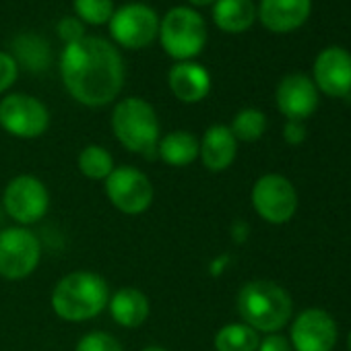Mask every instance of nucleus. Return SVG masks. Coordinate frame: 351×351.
<instances>
[{"label":"nucleus","instance_id":"15","mask_svg":"<svg viewBox=\"0 0 351 351\" xmlns=\"http://www.w3.org/2000/svg\"><path fill=\"white\" fill-rule=\"evenodd\" d=\"M167 85L171 93L184 104H199L205 99L211 91V75L205 66L186 60V62H176L169 69Z\"/></svg>","mask_w":351,"mask_h":351},{"label":"nucleus","instance_id":"20","mask_svg":"<svg viewBox=\"0 0 351 351\" xmlns=\"http://www.w3.org/2000/svg\"><path fill=\"white\" fill-rule=\"evenodd\" d=\"M11 56L15 58L17 66H23L32 73H44L50 66L52 50L50 44L36 34L17 36L11 44Z\"/></svg>","mask_w":351,"mask_h":351},{"label":"nucleus","instance_id":"8","mask_svg":"<svg viewBox=\"0 0 351 351\" xmlns=\"http://www.w3.org/2000/svg\"><path fill=\"white\" fill-rule=\"evenodd\" d=\"M114 42L128 50L147 48L159 34V17L155 9L143 3H128L114 11L110 19Z\"/></svg>","mask_w":351,"mask_h":351},{"label":"nucleus","instance_id":"14","mask_svg":"<svg viewBox=\"0 0 351 351\" xmlns=\"http://www.w3.org/2000/svg\"><path fill=\"white\" fill-rule=\"evenodd\" d=\"M314 85L330 97L351 93V54L343 48H326L314 60Z\"/></svg>","mask_w":351,"mask_h":351},{"label":"nucleus","instance_id":"7","mask_svg":"<svg viewBox=\"0 0 351 351\" xmlns=\"http://www.w3.org/2000/svg\"><path fill=\"white\" fill-rule=\"evenodd\" d=\"M252 207L267 223H287L298 211V191L281 173H265L252 186Z\"/></svg>","mask_w":351,"mask_h":351},{"label":"nucleus","instance_id":"11","mask_svg":"<svg viewBox=\"0 0 351 351\" xmlns=\"http://www.w3.org/2000/svg\"><path fill=\"white\" fill-rule=\"evenodd\" d=\"M3 207L7 215L19 226H32L46 217L50 209V195L40 178L23 173L7 184L3 195Z\"/></svg>","mask_w":351,"mask_h":351},{"label":"nucleus","instance_id":"16","mask_svg":"<svg viewBox=\"0 0 351 351\" xmlns=\"http://www.w3.org/2000/svg\"><path fill=\"white\" fill-rule=\"evenodd\" d=\"M312 0H261L258 17L263 25L275 34H287L306 23Z\"/></svg>","mask_w":351,"mask_h":351},{"label":"nucleus","instance_id":"5","mask_svg":"<svg viewBox=\"0 0 351 351\" xmlns=\"http://www.w3.org/2000/svg\"><path fill=\"white\" fill-rule=\"evenodd\" d=\"M157 38L167 56L186 62L203 52L207 44V25L199 11L191 7H173L159 21Z\"/></svg>","mask_w":351,"mask_h":351},{"label":"nucleus","instance_id":"34","mask_svg":"<svg viewBox=\"0 0 351 351\" xmlns=\"http://www.w3.org/2000/svg\"><path fill=\"white\" fill-rule=\"evenodd\" d=\"M0 232H3V230H0Z\"/></svg>","mask_w":351,"mask_h":351},{"label":"nucleus","instance_id":"17","mask_svg":"<svg viewBox=\"0 0 351 351\" xmlns=\"http://www.w3.org/2000/svg\"><path fill=\"white\" fill-rule=\"evenodd\" d=\"M238 155V141L232 134L230 126L213 124L205 130L201 138L199 157L209 171H226Z\"/></svg>","mask_w":351,"mask_h":351},{"label":"nucleus","instance_id":"26","mask_svg":"<svg viewBox=\"0 0 351 351\" xmlns=\"http://www.w3.org/2000/svg\"><path fill=\"white\" fill-rule=\"evenodd\" d=\"M75 351H124L122 345L118 343L116 337H112L110 332H101V330H91L87 335H83L75 347Z\"/></svg>","mask_w":351,"mask_h":351},{"label":"nucleus","instance_id":"22","mask_svg":"<svg viewBox=\"0 0 351 351\" xmlns=\"http://www.w3.org/2000/svg\"><path fill=\"white\" fill-rule=\"evenodd\" d=\"M258 343H261L258 332L244 322L226 324L215 335L217 351H256Z\"/></svg>","mask_w":351,"mask_h":351},{"label":"nucleus","instance_id":"13","mask_svg":"<svg viewBox=\"0 0 351 351\" xmlns=\"http://www.w3.org/2000/svg\"><path fill=\"white\" fill-rule=\"evenodd\" d=\"M277 108L287 120L304 122L318 108V89L304 73H291L281 79L277 93Z\"/></svg>","mask_w":351,"mask_h":351},{"label":"nucleus","instance_id":"1","mask_svg":"<svg viewBox=\"0 0 351 351\" xmlns=\"http://www.w3.org/2000/svg\"><path fill=\"white\" fill-rule=\"evenodd\" d=\"M60 77L66 91L87 108L112 104L124 87V62L118 48L97 36L64 46Z\"/></svg>","mask_w":351,"mask_h":351},{"label":"nucleus","instance_id":"25","mask_svg":"<svg viewBox=\"0 0 351 351\" xmlns=\"http://www.w3.org/2000/svg\"><path fill=\"white\" fill-rule=\"evenodd\" d=\"M77 19L87 25H104L110 23L116 7L114 0H75Z\"/></svg>","mask_w":351,"mask_h":351},{"label":"nucleus","instance_id":"3","mask_svg":"<svg viewBox=\"0 0 351 351\" xmlns=\"http://www.w3.org/2000/svg\"><path fill=\"white\" fill-rule=\"evenodd\" d=\"M110 302V289L101 275L75 271L64 275L52 291V308L66 322H85L101 314Z\"/></svg>","mask_w":351,"mask_h":351},{"label":"nucleus","instance_id":"30","mask_svg":"<svg viewBox=\"0 0 351 351\" xmlns=\"http://www.w3.org/2000/svg\"><path fill=\"white\" fill-rule=\"evenodd\" d=\"M306 126L300 120H287L283 126V138L289 145H302L306 141Z\"/></svg>","mask_w":351,"mask_h":351},{"label":"nucleus","instance_id":"6","mask_svg":"<svg viewBox=\"0 0 351 351\" xmlns=\"http://www.w3.org/2000/svg\"><path fill=\"white\" fill-rule=\"evenodd\" d=\"M42 258L38 236L23 228H7L0 232V277L17 281L29 277Z\"/></svg>","mask_w":351,"mask_h":351},{"label":"nucleus","instance_id":"29","mask_svg":"<svg viewBox=\"0 0 351 351\" xmlns=\"http://www.w3.org/2000/svg\"><path fill=\"white\" fill-rule=\"evenodd\" d=\"M256 351H293V347L287 337H283L279 332H271L265 339H261Z\"/></svg>","mask_w":351,"mask_h":351},{"label":"nucleus","instance_id":"24","mask_svg":"<svg viewBox=\"0 0 351 351\" xmlns=\"http://www.w3.org/2000/svg\"><path fill=\"white\" fill-rule=\"evenodd\" d=\"M230 130L236 136V141L254 143L267 130V116L256 108H244L234 116Z\"/></svg>","mask_w":351,"mask_h":351},{"label":"nucleus","instance_id":"10","mask_svg":"<svg viewBox=\"0 0 351 351\" xmlns=\"http://www.w3.org/2000/svg\"><path fill=\"white\" fill-rule=\"evenodd\" d=\"M106 195L120 213L141 215L151 207L155 193L151 180L141 169L120 165L106 178Z\"/></svg>","mask_w":351,"mask_h":351},{"label":"nucleus","instance_id":"4","mask_svg":"<svg viewBox=\"0 0 351 351\" xmlns=\"http://www.w3.org/2000/svg\"><path fill=\"white\" fill-rule=\"evenodd\" d=\"M112 130L126 151L145 159L157 157V143L161 138L159 118L153 106L143 97H126L116 104L112 112Z\"/></svg>","mask_w":351,"mask_h":351},{"label":"nucleus","instance_id":"32","mask_svg":"<svg viewBox=\"0 0 351 351\" xmlns=\"http://www.w3.org/2000/svg\"><path fill=\"white\" fill-rule=\"evenodd\" d=\"M143 351H167V349H163V347H159V345H149V347H145Z\"/></svg>","mask_w":351,"mask_h":351},{"label":"nucleus","instance_id":"21","mask_svg":"<svg viewBox=\"0 0 351 351\" xmlns=\"http://www.w3.org/2000/svg\"><path fill=\"white\" fill-rule=\"evenodd\" d=\"M256 7L252 0H217L213 5V21L221 32L242 34L252 27Z\"/></svg>","mask_w":351,"mask_h":351},{"label":"nucleus","instance_id":"12","mask_svg":"<svg viewBox=\"0 0 351 351\" xmlns=\"http://www.w3.org/2000/svg\"><path fill=\"white\" fill-rule=\"evenodd\" d=\"M289 343L295 351H332L337 343V322L328 312L308 308L293 318Z\"/></svg>","mask_w":351,"mask_h":351},{"label":"nucleus","instance_id":"23","mask_svg":"<svg viewBox=\"0 0 351 351\" xmlns=\"http://www.w3.org/2000/svg\"><path fill=\"white\" fill-rule=\"evenodd\" d=\"M79 171L89 180H106L114 171V157L112 153L101 145H87L79 153Z\"/></svg>","mask_w":351,"mask_h":351},{"label":"nucleus","instance_id":"19","mask_svg":"<svg viewBox=\"0 0 351 351\" xmlns=\"http://www.w3.org/2000/svg\"><path fill=\"white\" fill-rule=\"evenodd\" d=\"M201 151V141L189 130H171L157 143V157L173 167L191 165Z\"/></svg>","mask_w":351,"mask_h":351},{"label":"nucleus","instance_id":"33","mask_svg":"<svg viewBox=\"0 0 351 351\" xmlns=\"http://www.w3.org/2000/svg\"><path fill=\"white\" fill-rule=\"evenodd\" d=\"M347 349L351 351V330H349V335H347Z\"/></svg>","mask_w":351,"mask_h":351},{"label":"nucleus","instance_id":"27","mask_svg":"<svg viewBox=\"0 0 351 351\" xmlns=\"http://www.w3.org/2000/svg\"><path fill=\"white\" fill-rule=\"evenodd\" d=\"M56 32H58V38L69 46L85 38V23L77 17H64L58 21Z\"/></svg>","mask_w":351,"mask_h":351},{"label":"nucleus","instance_id":"31","mask_svg":"<svg viewBox=\"0 0 351 351\" xmlns=\"http://www.w3.org/2000/svg\"><path fill=\"white\" fill-rule=\"evenodd\" d=\"M189 3L195 7H209V5H215L217 0H189Z\"/></svg>","mask_w":351,"mask_h":351},{"label":"nucleus","instance_id":"18","mask_svg":"<svg viewBox=\"0 0 351 351\" xmlns=\"http://www.w3.org/2000/svg\"><path fill=\"white\" fill-rule=\"evenodd\" d=\"M110 314L114 318L116 324L124 326V328H136L141 326L149 312H151V304H149V298L136 289V287H122L118 289L110 302Z\"/></svg>","mask_w":351,"mask_h":351},{"label":"nucleus","instance_id":"9","mask_svg":"<svg viewBox=\"0 0 351 351\" xmlns=\"http://www.w3.org/2000/svg\"><path fill=\"white\" fill-rule=\"evenodd\" d=\"M0 126L17 138H38L50 126V112L34 95L11 93L0 101Z\"/></svg>","mask_w":351,"mask_h":351},{"label":"nucleus","instance_id":"2","mask_svg":"<svg viewBox=\"0 0 351 351\" xmlns=\"http://www.w3.org/2000/svg\"><path fill=\"white\" fill-rule=\"evenodd\" d=\"M238 312L242 322L256 332H279L293 314L291 295L275 281L254 279L248 281L238 293Z\"/></svg>","mask_w":351,"mask_h":351},{"label":"nucleus","instance_id":"28","mask_svg":"<svg viewBox=\"0 0 351 351\" xmlns=\"http://www.w3.org/2000/svg\"><path fill=\"white\" fill-rule=\"evenodd\" d=\"M17 75H19V66L15 58L9 52H0V93H5L7 89L13 87Z\"/></svg>","mask_w":351,"mask_h":351}]
</instances>
